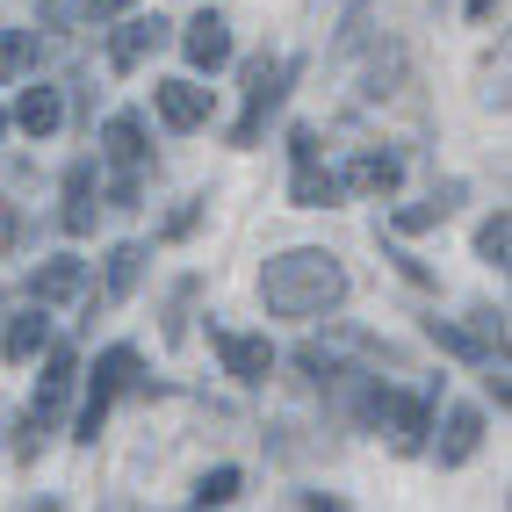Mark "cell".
<instances>
[{
	"label": "cell",
	"mask_w": 512,
	"mask_h": 512,
	"mask_svg": "<svg viewBox=\"0 0 512 512\" xmlns=\"http://www.w3.org/2000/svg\"><path fill=\"white\" fill-rule=\"evenodd\" d=\"M260 296H267V311H275V318H325V311H339V296H347V275H339L332 253L296 246L282 260H267Z\"/></svg>",
	"instance_id": "cell-1"
},
{
	"label": "cell",
	"mask_w": 512,
	"mask_h": 512,
	"mask_svg": "<svg viewBox=\"0 0 512 512\" xmlns=\"http://www.w3.org/2000/svg\"><path fill=\"white\" fill-rule=\"evenodd\" d=\"M282 94H289V65H275V58H253V65H246V116H238L231 145H253V138H260V123L282 109Z\"/></svg>",
	"instance_id": "cell-2"
},
{
	"label": "cell",
	"mask_w": 512,
	"mask_h": 512,
	"mask_svg": "<svg viewBox=\"0 0 512 512\" xmlns=\"http://www.w3.org/2000/svg\"><path fill=\"white\" fill-rule=\"evenodd\" d=\"M130 383H138V354H130V347H109V354L94 361V390H87V412H80V440H94V433H101L109 404H116Z\"/></svg>",
	"instance_id": "cell-3"
},
{
	"label": "cell",
	"mask_w": 512,
	"mask_h": 512,
	"mask_svg": "<svg viewBox=\"0 0 512 512\" xmlns=\"http://www.w3.org/2000/svg\"><path fill=\"white\" fill-rule=\"evenodd\" d=\"M101 152H109V166H116V202H130L138 195V174H145V159H152V145H145V123L138 116H109V130H101Z\"/></svg>",
	"instance_id": "cell-4"
},
{
	"label": "cell",
	"mask_w": 512,
	"mask_h": 512,
	"mask_svg": "<svg viewBox=\"0 0 512 512\" xmlns=\"http://www.w3.org/2000/svg\"><path fill=\"white\" fill-rule=\"evenodd\" d=\"M375 426L390 433V448H397V455H419L433 412H426V397H383V404H375Z\"/></svg>",
	"instance_id": "cell-5"
},
{
	"label": "cell",
	"mask_w": 512,
	"mask_h": 512,
	"mask_svg": "<svg viewBox=\"0 0 512 512\" xmlns=\"http://www.w3.org/2000/svg\"><path fill=\"white\" fill-rule=\"evenodd\" d=\"M210 339H217V354H224V368L238 383H267V368H275V347H267V339H246V332H210Z\"/></svg>",
	"instance_id": "cell-6"
},
{
	"label": "cell",
	"mask_w": 512,
	"mask_h": 512,
	"mask_svg": "<svg viewBox=\"0 0 512 512\" xmlns=\"http://www.w3.org/2000/svg\"><path fill=\"white\" fill-rule=\"evenodd\" d=\"M159 37H166V22H123L116 44H109V65H116V73H138V65L159 51Z\"/></svg>",
	"instance_id": "cell-7"
},
{
	"label": "cell",
	"mask_w": 512,
	"mask_h": 512,
	"mask_svg": "<svg viewBox=\"0 0 512 512\" xmlns=\"http://www.w3.org/2000/svg\"><path fill=\"white\" fill-rule=\"evenodd\" d=\"M188 58L202 65V73H217V65H231V29L217 15H195L188 22Z\"/></svg>",
	"instance_id": "cell-8"
},
{
	"label": "cell",
	"mask_w": 512,
	"mask_h": 512,
	"mask_svg": "<svg viewBox=\"0 0 512 512\" xmlns=\"http://www.w3.org/2000/svg\"><path fill=\"white\" fill-rule=\"evenodd\" d=\"M159 116L174 123V130H195L202 116H210V94H202L195 80H166L159 87Z\"/></svg>",
	"instance_id": "cell-9"
},
{
	"label": "cell",
	"mask_w": 512,
	"mask_h": 512,
	"mask_svg": "<svg viewBox=\"0 0 512 512\" xmlns=\"http://www.w3.org/2000/svg\"><path fill=\"white\" fill-rule=\"evenodd\" d=\"M58 116H65V101H58V87H29V94L15 101V123L29 130V138H51V130H58Z\"/></svg>",
	"instance_id": "cell-10"
},
{
	"label": "cell",
	"mask_w": 512,
	"mask_h": 512,
	"mask_svg": "<svg viewBox=\"0 0 512 512\" xmlns=\"http://www.w3.org/2000/svg\"><path fill=\"white\" fill-rule=\"evenodd\" d=\"M80 282H87L80 260H51V267L29 275V296H37V303H65V296H80Z\"/></svg>",
	"instance_id": "cell-11"
},
{
	"label": "cell",
	"mask_w": 512,
	"mask_h": 512,
	"mask_svg": "<svg viewBox=\"0 0 512 512\" xmlns=\"http://www.w3.org/2000/svg\"><path fill=\"white\" fill-rule=\"evenodd\" d=\"M339 188H361V195H390L397 188V159L390 152H361L354 166H347V181Z\"/></svg>",
	"instance_id": "cell-12"
},
{
	"label": "cell",
	"mask_w": 512,
	"mask_h": 512,
	"mask_svg": "<svg viewBox=\"0 0 512 512\" xmlns=\"http://www.w3.org/2000/svg\"><path fill=\"white\" fill-rule=\"evenodd\" d=\"M476 440H484V412H469V404H462V412H448V440H440V462H469L476 455Z\"/></svg>",
	"instance_id": "cell-13"
},
{
	"label": "cell",
	"mask_w": 512,
	"mask_h": 512,
	"mask_svg": "<svg viewBox=\"0 0 512 512\" xmlns=\"http://www.w3.org/2000/svg\"><path fill=\"white\" fill-rule=\"evenodd\" d=\"M94 224V166H73L65 174V231H87Z\"/></svg>",
	"instance_id": "cell-14"
},
{
	"label": "cell",
	"mask_w": 512,
	"mask_h": 512,
	"mask_svg": "<svg viewBox=\"0 0 512 512\" xmlns=\"http://www.w3.org/2000/svg\"><path fill=\"white\" fill-rule=\"evenodd\" d=\"M44 347H51V318L44 311H29V318L8 325V361H29V354H44Z\"/></svg>",
	"instance_id": "cell-15"
},
{
	"label": "cell",
	"mask_w": 512,
	"mask_h": 512,
	"mask_svg": "<svg viewBox=\"0 0 512 512\" xmlns=\"http://www.w3.org/2000/svg\"><path fill=\"white\" fill-rule=\"evenodd\" d=\"M138 267H145V253H138V246H116V253H109V282H101V296L123 303L130 289H138Z\"/></svg>",
	"instance_id": "cell-16"
},
{
	"label": "cell",
	"mask_w": 512,
	"mask_h": 512,
	"mask_svg": "<svg viewBox=\"0 0 512 512\" xmlns=\"http://www.w3.org/2000/svg\"><path fill=\"white\" fill-rule=\"evenodd\" d=\"M433 347H448V354H462V361H491L484 332H462V325H440V318H433Z\"/></svg>",
	"instance_id": "cell-17"
},
{
	"label": "cell",
	"mask_w": 512,
	"mask_h": 512,
	"mask_svg": "<svg viewBox=\"0 0 512 512\" xmlns=\"http://www.w3.org/2000/svg\"><path fill=\"white\" fill-rule=\"evenodd\" d=\"M29 58H37V29H15V37H0V80H15Z\"/></svg>",
	"instance_id": "cell-18"
},
{
	"label": "cell",
	"mask_w": 512,
	"mask_h": 512,
	"mask_svg": "<svg viewBox=\"0 0 512 512\" xmlns=\"http://www.w3.org/2000/svg\"><path fill=\"white\" fill-rule=\"evenodd\" d=\"M476 253H484L491 267H505V253H512V224H505V210L484 217V231H476Z\"/></svg>",
	"instance_id": "cell-19"
},
{
	"label": "cell",
	"mask_w": 512,
	"mask_h": 512,
	"mask_svg": "<svg viewBox=\"0 0 512 512\" xmlns=\"http://www.w3.org/2000/svg\"><path fill=\"white\" fill-rule=\"evenodd\" d=\"M195 498H202V505H231V498H238V469H210Z\"/></svg>",
	"instance_id": "cell-20"
},
{
	"label": "cell",
	"mask_w": 512,
	"mask_h": 512,
	"mask_svg": "<svg viewBox=\"0 0 512 512\" xmlns=\"http://www.w3.org/2000/svg\"><path fill=\"white\" fill-rule=\"evenodd\" d=\"M130 0H87V15H123Z\"/></svg>",
	"instance_id": "cell-21"
},
{
	"label": "cell",
	"mask_w": 512,
	"mask_h": 512,
	"mask_svg": "<svg viewBox=\"0 0 512 512\" xmlns=\"http://www.w3.org/2000/svg\"><path fill=\"white\" fill-rule=\"evenodd\" d=\"M80 8V0H44V15H73Z\"/></svg>",
	"instance_id": "cell-22"
},
{
	"label": "cell",
	"mask_w": 512,
	"mask_h": 512,
	"mask_svg": "<svg viewBox=\"0 0 512 512\" xmlns=\"http://www.w3.org/2000/svg\"><path fill=\"white\" fill-rule=\"evenodd\" d=\"M469 8H476V15H491V8H498V0H469Z\"/></svg>",
	"instance_id": "cell-23"
},
{
	"label": "cell",
	"mask_w": 512,
	"mask_h": 512,
	"mask_svg": "<svg viewBox=\"0 0 512 512\" xmlns=\"http://www.w3.org/2000/svg\"><path fill=\"white\" fill-rule=\"evenodd\" d=\"M0 246H8V210H0Z\"/></svg>",
	"instance_id": "cell-24"
},
{
	"label": "cell",
	"mask_w": 512,
	"mask_h": 512,
	"mask_svg": "<svg viewBox=\"0 0 512 512\" xmlns=\"http://www.w3.org/2000/svg\"><path fill=\"white\" fill-rule=\"evenodd\" d=\"M0 130H8V116H0Z\"/></svg>",
	"instance_id": "cell-25"
}]
</instances>
